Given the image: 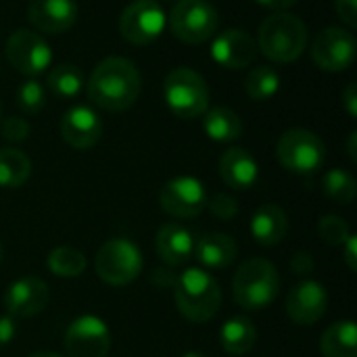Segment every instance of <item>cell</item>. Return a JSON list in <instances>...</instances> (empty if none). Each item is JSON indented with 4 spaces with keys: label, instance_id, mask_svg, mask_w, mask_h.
Here are the masks:
<instances>
[{
    "label": "cell",
    "instance_id": "1",
    "mask_svg": "<svg viewBox=\"0 0 357 357\" xmlns=\"http://www.w3.org/2000/svg\"><path fill=\"white\" fill-rule=\"evenodd\" d=\"M142 90V77L136 65L123 56L102 59L90 73L88 96L90 100L111 113L130 109Z\"/></svg>",
    "mask_w": 357,
    "mask_h": 357
},
{
    "label": "cell",
    "instance_id": "2",
    "mask_svg": "<svg viewBox=\"0 0 357 357\" xmlns=\"http://www.w3.org/2000/svg\"><path fill=\"white\" fill-rule=\"evenodd\" d=\"M174 299L186 320L203 324L218 316L222 305V291L211 274L201 268H190L176 278Z\"/></svg>",
    "mask_w": 357,
    "mask_h": 357
},
{
    "label": "cell",
    "instance_id": "3",
    "mask_svg": "<svg viewBox=\"0 0 357 357\" xmlns=\"http://www.w3.org/2000/svg\"><path fill=\"white\" fill-rule=\"evenodd\" d=\"M307 46V27L305 23L287 10H276L266 17L259 33L257 48L274 63H293L297 61Z\"/></svg>",
    "mask_w": 357,
    "mask_h": 357
},
{
    "label": "cell",
    "instance_id": "4",
    "mask_svg": "<svg viewBox=\"0 0 357 357\" xmlns=\"http://www.w3.org/2000/svg\"><path fill=\"white\" fill-rule=\"evenodd\" d=\"M280 291V276L268 259L251 257L241 264L234 280L232 295L236 305L247 312H259L274 303Z\"/></svg>",
    "mask_w": 357,
    "mask_h": 357
},
{
    "label": "cell",
    "instance_id": "5",
    "mask_svg": "<svg viewBox=\"0 0 357 357\" xmlns=\"http://www.w3.org/2000/svg\"><path fill=\"white\" fill-rule=\"evenodd\" d=\"M163 96L167 109L180 119L201 117L209 107V86L205 77L190 67H178L167 73Z\"/></svg>",
    "mask_w": 357,
    "mask_h": 357
},
{
    "label": "cell",
    "instance_id": "6",
    "mask_svg": "<svg viewBox=\"0 0 357 357\" xmlns=\"http://www.w3.org/2000/svg\"><path fill=\"white\" fill-rule=\"evenodd\" d=\"M276 157L284 169L299 176H310L322 167L326 159V146L312 130L291 128L280 136L276 144Z\"/></svg>",
    "mask_w": 357,
    "mask_h": 357
},
{
    "label": "cell",
    "instance_id": "7",
    "mask_svg": "<svg viewBox=\"0 0 357 357\" xmlns=\"http://www.w3.org/2000/svg\"><path fill=\"white\" fill-rule=\"evenodd\" d=\"M142 251L130 238L107 241L94 257L98 278L111 287H126L134 282L142 272Z\"/></svg>",
    "mask_w": 357,
    "mask_h": 357
},
{
    "label": "cell",
    "instance_id": "8",
    "mask_svg": "<svg viewBox=\"0 0 357 357\" xmlns=\"http://www.w3.org/2000/svg\"><path fill=\"white\" fill-rule=\"evenodd\" d=\"M220 15L207 0H178L169 13V29L184 44H203L218 33Z\"/></svg>",
    "mask_w": 357,
    "mask_h": 357
},
{
    "label": "cell",
    "instance_id": "9",
    "mask_svg": "<svg viewBox=\"0 0 357 357\" xmlns=\"http://www.w3.org/2000/svg\"><path fill=\"white\" fill-rule=\"evenodd\" d=\"M167 25V17L157 0H134L119 17V33L136 46L155 42Z\"/></svg>",
    "mask_w": 357,
    "mask_h": 357
},
{
    "label": "cell",
    "instance_id": "10",
    "mask_svg": "<svg viewBox=\"0 0 357 357\" xmlns=\"http://www.w3.org/2000/svg\"><path fill=\"white\" fill-rule=\"evenodd\" d=\"M356 52L357 42L354 31L339 25H331L322 29L312 44L314 63L331 73L349 69L356 61Z\"/></svg>",
    "mask_w": 357,
    "mask_h": 357
},
{
    "label": "cell",
    "instance_id": "11",
    "mask_svg": "<svg viewBox=\"0 0 357 357\" xmlns=\"http://www.w3.org/2000/svg\"><path fill=\"white\" fill-rule=\"evenodd\" d=\"M6 59L19 73L36 77L52 65V50L38 31L17 29L6 40Z\"/></svg>",
    "mask_w": 357,
    "mask_h": 357
},
{
    "label": "cell",
    "instance_id": "12",
    "mask_svg": "<svg viewBox=\"0 0 357 357\" xmlns=\"http://www.w3.org/2000/svg\"><path fill=\"white\" fill-rule=\"evenodd\" d=\"M67 357H107L111 351V333L98 316H79L65 331Z\"/></svg>",
    "mask_w": 357,
    "mask_h": 357
},
{
    "label": "cell",
    "instance_id": "13",
    "mask_svg": "<svg viewBox=\"0 0 357 357\" xmlns=\"http://www.w3.org/2000/svg\"><path fill=\"white\" fill-rule=\"evenodd\" d=\"M159 203L165 213L178 220L197 218L207 207V190L201 180L192 176H178L165 182L159 192Z\"/></svg>",
    "mask_w": 357,
    "mask_h": 357
},
{
    "label": "cell",
    "instance_id": "14",
    "mask_svg": "<svg viewBox=\"0 0 357 357\" xmlns=\"http://www.w3.org/2000/svg\"><path fill=\"white\" fill-rule=\"evenodd\" d=\"M50 289L42 278L25 276L15 280L4 293V307L15 320L33 318L48 305Z\"/></svg>",
    "mask_w": 357,
    "mask_h": 357
},
{
    "label": "cell",
    "instance_id": "15",
    "mask_svg": "<svg viewBox=\"0 0 357 357\" xmlns=\"http://www.w3.org/2000/svg\"><path fill=\"white\" fill-rule=\"evenodd\" d=\"M211 56L220 67L243 69L257 56V42L243 29L230 27L213 36Z\"/></svg>",
    "mask_w": 357,
    "mask_h": 357
},
{
    "label": "cell",
    "instance_id": "16",
    "mask_svg": "<svg viewBox=\"0 0 357 357\" xmlns=\"http://www.w3.org/2000/svg\"><path fill=\"white\" fill-rule=\"evenodd\" d=\"M61 136L71 149L88 151L102 136V119L94 109L86 105H75L67 109L61 119Z\"/></svg>",
    "mask_w": 357,
    "mask_h": 357
},
{
    "label": "cell",
    "instance_id": "17",
    "mask_svg": "<svg viewBox=\"0 0 357 357\" xmlns=\"http://www.w3.org/2000/svg\"><path fill=\"white\" fill-rule=\"evenodd\" d=\"M328 307V293L316 280L299 282L287 297V314L299 326L316 324Z\"/></svg>",
    "mask_w": 357,
    "mask_h": 357
},
{
    "label": "cell",
    "instance_id": "18",
    "mask_svg": "<svg viewBox=\"0 0 357 357\" xmlns=\"http://www.w3.org/2000/svg\"><path fill=\"white\" fill-rule=\"evenodd\" d=\"M29 21L44 33H63L77 19L75 0H29Z\"/></svg>",
    "mask_w": 357,
    "mask_h": 357
},
{
    "label": "cell",
    "instance_id": "19",
    "mask_svg": "<svg viewBox=\"0 0 357 357\" xmlns=\"http://www.w3.org/2000/svg\"><path fill=\"white\" fill-rule=\"evenodd\" d=\"M195 243H197V238L186 226L163 224L155 238V251L169 268H178L192 259Z\"/></svg>",
    "mask_w": 357,
    "mask_h": 357
},
{
    "label": "cell",
    "instance_id": "20",
    "mask_svg": "<svg viewBox=\"0 0 357 357\" xmlns=\"http://www.w3.org/2000/svg\"><path fill=\"white\" fill-rule=\"evenodd\" d=\"M220 176L230 188L249 190L259 178V165L247 149L234 146L220 157Z\"/></svg>",
    "mask_w": 357,
    "mask_h": 357
},
{
    "label": "cell",
    "instance_id": "21",
    "mask_svg": "<svg viewBox=\"0 0 357 357\" xmlns=\"http://www.w3.org/2000/svg\"><path fill=\"white\" fill-rule=\"evenodd\" d=\"M238 247L232 236L222 232L203 234L195 243V257L207 270H224L230 268L236 259Z\"/></svg>",
    "mask_w": 357,
    "mask_h": 357
},
{
    "label": "cell",
    "instance_id": "22",
    "mask_svg": "<svg viewBox=\"0 0 357 357\" xmlns=\"http://www.w3.org/2000/svg\"><path fill=\"white\" fill-rule=\"evenodd\" d=\"M289 220L287 213L272 203L261 205L251 218V234L261 247H276L287 238Z\"/></svg>",
    "mask_w": 357,
    "mask_h": 357
},
{
    "label": "cell",
    "instance_id": "23",
    "mask_svg": "<svg viewBox=\"0 0 357 357\" xmlns=\"http://www.w3.org/2000/svg\"><path fill=\"white\" fill-rule=\"evenodd\" d=\"M257 343V328L247 316H234L220 328V345L230 356H247Z\"/></svg>",
    "mask_w": 357,
    "mask_h": 357
},
{
    "label": "cell",
    "instance_id": "24",
    "mask_svg": "<svg viewBox=\"0 0 357 357\" xmlns=\"http://www.w3.org/2000/svg\"><path fill=\"white\" fill-rule=\"evenodd\" d=\"M320 351L324 357H357V328L354 320L331 324L322 339Z\"/></svg>",
    "mask_w": 357,
    "mask_h": 357
},
{
    "label": "cell",
    "instance_id": "25",
    "mask_svg": "<svg viewBox=\"0 0 357 357\" xmlns=\"http://www.w3.org/2000/svg\"><path fill=\"white\" fill-rule=\"evenodd\" d=\"M203 130L215 142H234L243 136V121L228 107H213L203 113Z\"/></svg>",
    "mask_w": 357,
    "mask_h": 357
},
{
    "label": "cell",
    "instance_id": "26",
    "mask_svg": "<svg viewBox=\"0 0 357 357\" xmlns=\"http://www.w3.org/2000/svg\"><path fill=\"white\" fill-rule=\"evenodd\" d=\"M31 176V161L19 149H0V188H19Z\"/></svg>",
    "mask_w": 357,
    "mask_h": 357
},
{
    "label": "cell",
    "instance_id": "27",
    "mask_svg": "<svg viewBox=\"0 0 357 357\" xmlns=\"http://www.w3.org/2000/svg\"><path fill=\"white\" fill-rule=\"evenodd\" d=\"M48 88L59 98H73L84 88V73L73 63H59L48 71Z\"/></svg>",
    "mask_w": 357,
    "mask_h": 357
},
{
    "label": "cell",
    "instance_id": "28",
    "mask_svg": "<svg viewBox=\"0 0 357 357\" xmlns=\"http://www.w3.org/2000/svg\"><path fill=\"white\" fill-rule=\"evenodd\" d=\"M86 255L73 247H56L48 253L46 266L59 278H77L86 270Z\"/></svg>",
    "mask_w": 357,
    "mask_h": 357
},
{
    "label": "cell",
    "instance_id": "29",
    "mask_svg": "<svg viewBox=\"0 0 357 357\" xmlns=\"http://www.w3.org/2000/svg\"><path fill=\"white\" fill-rule=\"evenodd\" d=\"M245 90L253 100H270L280 90V75L274 67L259 65L245 77Z\"/></svg>",
    "mask_w": 357,
    "mask_h": 357
},
{
    "label": "cell",
    "instance_id": "30",
    "mask_svg": "<svg viewBox=\"0 0 357 357\" xmlns=\"http://www.w3.org/2000/svg\"><path fill=\"white\" fill-rule=\"evenodd\" d=\"M322 190L328 199H333L335 203L341 205H349L354 203L357 192V184L354 174H349L347 169H331L324 174L322 178Z\"/></svg>",
    "mask_w": 357,
    "mask_h": 357
},
{
    "label": "cell",
    "instance_id": "31",
    "mask_svg": "<svg viewBox=\"0 0 357 357\" xmlns=\"http://www.w3.org/2000/svg\"><path fill=\"white\" fill-rule=\"evenodd\" d=\"M44 105H46V92H44V86L38 79L29 77V79L19 84V88H17V107L23 113L36 115V113H40L44 109Z\"/></svg>",
    "mask_w": 357,
    "mask_h": 357
},
{
    "label": "cell",
    "instance_id": "32",
    "mask_svg": "<svg viewBox=\"0 0 357 357\" xmlns=\"http://www.w3.org/2000/svg\"><path fill=\"white\" fill-rule=\"evenodd\" d=\"M318 236L331 247H343L345 241L351 236V228L341 215H324L318 222Z\"/></svg>",
    "mask_w": 357,
    "mask_h": 357
},
{
    "label": "cell",
    "instance_id": "33",
    "mask_svg": "<svg viewBox=\"0 0 357 357\" xmlns=\"http://www.w3.org/2000/svg\"><path fill=\"white\" fill-rule=\"evenodd\" d=\"M207 209L211 211V215H215L218 220H232L238 213V203L234 197L226 195V192H218L207 201Z\"/></svg>",
    "mask_w": 357,
    "mask_h": 357
},
{
    "label": "cell",
    "instance_id": "34",
    "mask_svg": "<svg viewBox=\"0 0 357 357\" xmlns=\"http://www.w3.org/2000/svg\"><path fill=\"white\" fill-rule=\"evenodd\" d=\"M0 132H2V136H4L6 140H10V142H23V140L29 138L31 128H29L27 119H23V117H19V115H13V117H6V119L2 121Z\"/></svg>",
    "mask_w": 357,
    "mask_h": 357
},
{
    "label": "cell",
    "instance_id": "35",
    "mask_svg": "<svg viewBox=\"0 0 357 357\" xmlns=\"http://www.w3.org/2000/svg\"><path fill=\"white\" fill-rule=\"evenodd\" d=\"M335 8L339 19L347 25V29L357 27V0H335Z\"/></svg>",
    "mask_w": 357,
    "mask_h": 357
},
{
    "label": "cell",
    "instance_id": "36",
    "mask_svg": "<svg viewBox=\"0 0 357 357\" xmlns=\"http://www.w3.org/2000/svg\"><path fill=\"white\" fill-rule=\"evenodd\" d=\"M291 270L297 274V276H307L314 272V257L312 253L307 251H297L295 257L291 259Z\"/></svg>",
    "mask_w": 357,
    "mask_h": 357
},
{
    "label": "cell",
    "instance_id": "37",
    "mask_svg": "<svg viewBox=\"0 0 357 357\" xmlns=\"http://www.w3.org/2000/svg\"><path fill=\"white\" fill-rule=\"evenodd\" d=\"M17 337V320L13 316H0V347L13 343Z\"/></svg>",
    "mask_w": 357,
    "mask_h": 357
},
{
    "label": "cell",
    "instance_id": "38",
    "mask_svg": "<svg viewBox=\"0 0 357 357\" xmlns=\"http://www.w3.org/2000/svg\"><path fill=\"white\" fill-rule=\"evenodd\" d=\"M341 100H343V105H345L347 113H349L351 117H357V86H356V82H349V84L345 86V90H343V94H341Z\"/></svg>",
    "mask_w": 357,
    "mask_h": 357
},
{
    "label": "cell",
    "instance_id": "39",
    "mask_svg": "<svg viewBox=\"0 0 357 357\" xmlns=\"http://www.w3.org/2000/svg\"><path fill=\"white\" fill-rule=\"evenodd\" d=\"M176 278H178V276H174V274H172V270L163 268V270H155V272H153L151 282H153V284H157V287H161V289H174Z\"/></svg>",
    "mask_w": 357,
    "mask_h": 357
},
{
    "label": "cell",
    "instance_id": "40",
    "mask_svg": "<svg viewBox=\"0 0 357 357\" xmlns=\"http://www.w3.org/2000/svg\"><path fill=\"white\" fill-rule=\"evenodd\" d=\"M356 236L351 234L347 241H345V245H343V249H345V264H347V268L351 270V272H356L357 270V257H356Z\"/></svg>",
    "mask_w": 357,
    "mask_h": 357
},
{
    "label": "cell",
    "instance_id": "41",
    "mask_svg": "<svg viewBox=\"0 0 357 357\" xmlns=\"http://www.w3.org/2000/svg\"><path fill=\"white\" fill-rule=\"evenodd\" d=\"M255 2H259L261 6L272 8V10H287L297 4V0H255Z\"/></svg>",
    "mask_w": 357,
    "mask_h": 357
},
{
    "label": "cell",
    "instance_id": "42",
    "mask_svg": "<svg viewBox=\"0 0 357 357\" xmlns=\"http://www.w3.org/2000/svg\"><path fill=\"white\" fill-rule=\"evenodd\" d=\"M357 132H351L349 134V140H347V153H349V159L351 161H357Z\"/></svg>",
    "mask_w": 357,
    "mask_h": 357
},
{
    "label": "cell",
    "instance_id": "43",
    "mask_svg": "<svg viewBox=\"0 0 357 357\" xmlns=\"http://www.w3.org/2000/svg\"><path fill=\"white\" fill-rule=\"evenodd\" d=\"M29 357H63L59 354H52V351H38V354H31Z\"/></svg>",
    "mask_w": 357,
    "mask_h": 357
},
{
    "label": "cell",
    "instance_id": "44",
    "mask_svg": "<svg viewBox=\"0 0 357 357\" xmlns=\"http://www.w3.org/2000/svg\"><path fill=\"white\" fill-rule=\"evenodd\" d=\"M182 357H207L205 354H201V351H186Z\"/></svg>",
    "mask_w": 357,
    "mask_h": 357
},
{
    "label": "cell",
    "instance_id": "45",
    "mask_svg": "<svg viewBox=\"0 0 357 357\" xmlns=\"http://www.w3.org/2000/svg\"><path fill=\"white\" fill-rule=\"evenodd\" d=\"M0 261H2V245H0Z\"/></svg>",
    "mask_w": 357,
    "mask_h": 357
}]
</instances>
